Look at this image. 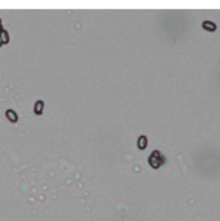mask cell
<instances>
[{
    "label": "cell",
    "instance_id": "6da1fadb",
    "mask_svg": "<svg viewBox=\"0 0 220 221\" xmlns=\"http://www.w3.org/2000/svg\"><path fill=\"white\" fill-rule=\"evenodd\" d=\"M148 164H149L153 169L157 170V169H159L162 165L165 164L166 159H165V157H164L162 154L161 153L160 151L155 150L152 151L150 156L148 157Z\"/></svg>",
    "mask_w": 220,
    "mask_h": 221
},
{
    "label": "cell",
    "instance_id": "5b68a950",
    "mask_svg": "<svg viewBox=\"0 0 220 221\" xmlns=\"http://www.w3.org/2000/svg\"><path fill=\"white\" fill-rule=\"evenodd\" d=\"M5 115L9 121L12 123H17L18 121V115L13 109H7L5 112Z\"/></svg>",
    "mask_w": 220,
    "mask_h": 221
},
{
    "label": "cell",
    "instance_id": "8992f818",
    "mask_svg": "<svg viewBox=\"0 0 220 221\" xmlns=\"http://www.w3.org/2000/svg\"><path fill=\"white\" fill-rule=\"evenodd\" d=\"M0 38L2 40V42L4 45H7L8 43L10 42V36H9V33L5 30L3 29L2 32L0 33Z\"/></svg>",
    "mask_w": 220,
    "mask_h": 221
},
{
    "label": "cell",
    "instance_id": "ba28073f",
    "mask_svg": "<svg viewBox=\"0 0 220 221\" xmlns=\"http://www.w3.org/2000/svg\"><path fill=\"white\" fill-rule=\"evenodd\" d=\"M4 44H3V42H2V40H1V38H0V47H2V46H3Z\"/></svg>",
    "mask_w": 220,
    "mask_h": 221
},
{
    "label": "cell",
    "instance_id": "7a4b0ae2",
    "mask_svg": "<svg viewBox=\"0 0 220 221\" xmlns=\"http://www.w3.org/2000/svg\"><path fill=\"white\" fill-rule=\"evenodd\" d=\"M202 28L208 32H215L217 30V25L215 22L212 21H204L202 23Z\"/></svg>",
    "mask_w": 220,
    "mask_h": 221
},
{
    "label": "cell",
    "instance_id": "277c9868",
    "mask_svg": "<svg viewBox=\"0 0 220 221\" xmlns=\"http://www.w3.org/2000/svg\"><path fill=\"white\" fill-rule=\"evenodd\" d=\"M148 146V138L145 135H142L137 140V147L139 150H145Z\"/></svg>",
    "mask_w": 220,
    "mask_h": 221
},
{
    "label": "cell",
    "instance_id": "3957f363",
    "mask_svg": "<svg viewBox=\"0 0 220 221\" xmlns=\"http://www.w3.org/2000/svg\"><path fill=\"white\" fill-rule=\"evenodd\" d=\"M44 102L42 100L36 101L35 106H34V113L36 115H42L43 114V108H44Z\"/></svg>",
    "mask_w": 220,
    "mask_h": 221
},
{
    "label": "cell",
    "instance_id": "9c48e42d",
    "mask_svg": "<svg viewBox=\"0 0 220 221\" xmlns=\"http://www.w3.org/2000/svg\"><path fill=\"white\" fill-rule=\"evenodd\" d=\"M1 22H2V20H1V18H0V24H2Z\"/></svg>",
    "mask_w": 220,
    "mask_h": 221
},
{
    "label": "cell",
    "instance_id": "52a82bcc",
    "mask_svg": "<svg viewBox=\"0 0 220 221\" xmlns=\"http://www.w3.org/2000/svg\"><path fill=\"white\" fill-rule=\"evenodd\" d=\"M4 29V28H3V26H2V24H0V33L2 32V30Z\"/></svg>",
    "mask_w": 220,
    "mask_h": 221
}]
</instances>
